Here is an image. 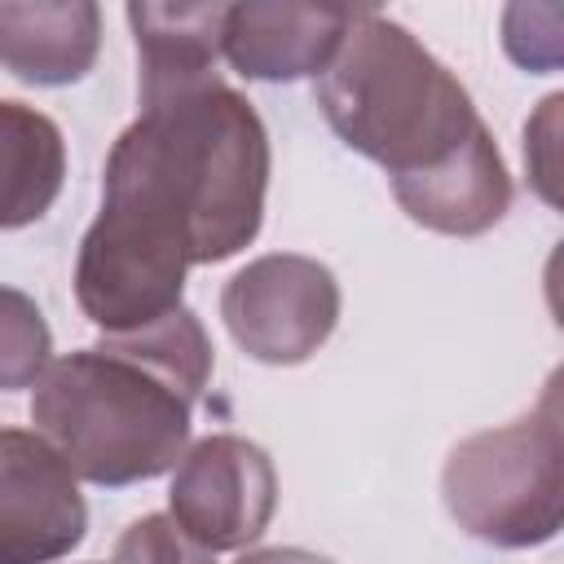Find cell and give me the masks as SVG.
Masks as SVG:
<instances>
[{"instance_id": "15", "label": "cell", "mask_w": 564, "mask_h": 564, "mask_svg": "<svg viewBox=\"0 0 564 564\" xmlns=\"http://www.w3.org/2000/svg\"><path fill=\"white\" fill-rule=\"evenodd\" d=\"M110 564H212V551H203L167 511H150L119 533Z\"/></svg>"}, {"instance_id": "13", "label": "cell", "mask_w": 564, "mask_h": 564, "mask_svg": "<svg viewBox=\"0 0 564 564\" xmlns=\"http://www.w3.org/2000/svg\"><path fill=\"white\" fill-rule=\"evenodd\" d=\"M53 361V330L26 291L0 286V392L35 388Z\"/></svg>"}, {"instance_id": "10", "label": "cell", "mask_w": 564, "mask_h": 564, "mask_svg": "<svg viewBox=\"0 0 564 564\" xmlns=\"http://www.w3.org/2000/svg\"><path fill=\"white\" fill-rule=\"evenodd\" d=\"M101 9L93 0H0V66L35 88H62L93 70Z\"/></svg>"}, {"instance_id": "14", "label": "cell", "mask_w": 564, "mask_h": 564, "mask_svg": "<svg viewBox=\"0 0 564 564\" xmlns=\"http://www.w3.org/2000/svg\"><path fill=\"white\" fill-rule=\"evenodd\" d=\"M564 9L560 4H507L502 48L529 75H551L564 62Z\"/></svg>"}, {"instance_id": "5", "label": "cell", "mask_w": 564, "mask_h": 564, "mask_svg": "<svg viewBox=\"0 0 564 564\" xmlns=\"http://www.w3.org/2000/svg\"><path fill=\"white\" fill-rule=\"evenodd\" d=\"M220 317L251 361L300 366L339 326V282L313 256L269 251L225 282Z\"/></svg>"}, {"instance_id": "11", "label": "cell", "mask_w": 564, "mask_h": 564, "mask_svg": "<svg viewBox=\"0 0 564 564\" xmlns=\"http://www.w3.org/2000/svg\"><path fill=\"white\" fill-rule=\"evenodd\" d=\"M137 40V93L216 75L229 4H128Z\"/></svg>"}, {"instance_id": "3", "label": "cell", "mask_w": 564, "mask_h": 564, "mask_svg": "<svg viewBox=\"0 0 564 564\" xmlns=\"http://www.w3.org/2000/svg\"><path fill=\"white\" fill-rule=\"evenodd\" d=\"M313 101L326 128L352 154L379 163L388 181L445 163L485 123L458 75L410 26L375 9H352Z\"/></svg>"}, {"instance_id": "7", "label": "cell", "mask_w": 564, "mask_h": 564, "mask_svg": "<svg viewBox=\"0 0 564 564\" xmlns=\"http://www.w3.org/2000/svg\"><path fill=\"white\" fill-rule=\"evenodd\" d=\"M88 533L70 463L26 427H0V564H57Z\"/></svg>"}, {"instance_id": "2", "label": "cell", "mask_w": 564, "mask_h": 564, "mask_svg": "<svg viewBox=\"0 0 564 564\" xmlns=\"http://www.w3.org/2000/svg\"><path fill=\"white\" fill-rule=\"evenodd\" d=\"M212 366V339L181 304L154 326L53 357L31 388V423L88 485L154 480L189 449Z\"/></svg>"}, {"instance_id": "12", "label": "cell", "mask_w": 564, "mask_h": 564, "mask_svg": "<svg viewBox=\"0 0 564 564\" xmlns=\"http://www.w3.org/2000/svg\"><path fill=\"white\" fill-rule=\"evenodd\" d=\"M66 181L62 128L26 106L0 97V229H22L48 216Z\"/></svg>"}, {"instance_id": "4", "label": "cell", "mask_w": 564, "mask_h": 564, "mask_svg": "<svg viewBox=\"0 0 564 564\" xmlns=\"http://www.w3.org/2000/svg\"><path fill=\"white\" fill-rule=\"evenodd\" d=\"M441 498L454 524L489 546L524 551L560 533L564 520V414L560 375L542 401L489 432L458 441L441 471Z\"/></svg>"}, {"instance_id": "16", "label": "cell", "mask_w": 564, "mask_h": 564, "mask_svg": "<svg viewBox=\"0 0 564 564\" xmlns=\"http://www.w3.org/2000/svg\"><path fill=\"white\" fill-rule=\"evenodd\" d=\"M560 106H564V97L551 93L542 101V110L524 123V163L546 203H560V194H555V115H560Z\"/></svg>"}, {"instance_id": "9", "label": "cell", "mask_w": 564, "mask_h": 564, "mask_svg": "<svg viewBox=\"0 0 564 564\" xmlns=\"http://www.w3.org/2000/svg\"><path fill=\"white\" fill-rule=\"evenodd\" d=\"M388 185H392L397 207L414 225H423L432 234H449V238L489 234L511 207V172H507L498 141L485 123L445 163H436L419 176L388 181Z\"/></svg>"}, {"instance_id": "6", "label": "cell", "mask_w": 564, "mask_h": 564, "mask_svg": "<svg viewBox=\"0 0 564 564\" xmlns=\"http://www.w3.org/2000/svg\"><path fill=\"white\" fill-rule=\"evenodd\" d=\"M278 511V471L264 445L212 432L194 441L172 467L167 516L203 551H242L251 546Z\"/></svg>"}, {"instance_id": "8", "label": "cell", "mask_w": 564, "mask_h": 564, "mask_svg": "<svg viewBox=\"0 0 564 564\" xmlns=\"http://www.w3.org/2000/svg\"><path fill=\"white\" fill-rule=\"evenodd\" d=\"M352 9H317V4H229L225 18V62L242 79L291 84L304 75H322L335 57Z\"/></svg>"}, {"instance_id": "17", "label": "cell", "mask_w": 564, "mask_h": 564, "mask_svg": "<svg viewBox=\"0 0 564 564\" xmlns=\"http://www.w3.org/2000/svg\"><path fill=\"white\" fill-rule=\"evenodd\" d=\"M238 564H335V560L304 546H264V551H247Z\"/></svg>"}, {"instance_id": "1", "label": "cell", "mask_w": 564, "mask_h": 564, "mask_svg": "<svg viewBox=\"0 0 564 564\" xmlns=\"http://www.w3.org/2000/svg\"><path fill=\"white\" fill-rule=\"evenodd\" d=\"M269 189V132L220 75L141 93L101 172V212L79 238L75 304L128 335L181 308L189 264L256 242Z\"/></svg>"}]
</instances>
